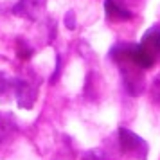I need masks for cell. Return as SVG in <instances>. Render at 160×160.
<instances>
[{
	"instance_id": "obj_11",
	"label": "cell",
	"mask_w": 160,
	"mask_h": 160,
	"mask_svg": "<svg viewBox=\"0 0 160 160\" xmlns=\"http://www.w3.org/2000/svg\"><path fill=\"white\" fill-rule=\"evenodd\" d=\"M81 160H106V155L101 149H90V151L83 153Z\"/></svg>"
},
{
	"instance_id": "obj_12",
	"label": "cell",
	"mask_w": 160,
	"mask_h": 160,
	"mask_svg": "<svg viewBox=\"0 0 160 160\" xmlns=\"http://www.w3.org/2000/svg\"><path fill=\"white\" fill-rule=\"evenodd\" d=\"M65 25H67V29H76V15H74V11H68L65 16Z\"/></svg>"
},
{
	"instance_id": "obj_9",
	"label": "cell",
	"mask_w": 160,
	"mask_h": 160,
	"mask_svg": "<svg viewBox=\"0 0 160 160\" xmlns=\"http://www.w3.org/2000/svg\"><path fill=\"white\" fill-rule=\"evenodd\" d=\"M16 54H18L20 59H29L31 56L34 54V51H32V47H29L23 40H18V42H16Z\"/></svg>"
},
{
	"instance_id": "obj_1",
	"label": "cell",
	"mask_w": 160,
	"mask_h": 160,
	"mask_svg": "<svg viewBox=\"0 0 160 160\" xmlns=\"http://www.w3.org/2000/svg\"><path fill=\"white\" fill-rule=\"evenodd\" d=\"M113 61H117L121 65V74H122V85L126 88V92L130 95H140L142 92L146 90V81H144V76L140 70L138 65H135L128 56L124 54H117V56H112Z\"/></svg>"
},
{
	"instance_id": "obj_4",
	"label": "cell",
	"mask_w": 160,
	"mask_h": 160,
	"mask_svg": "<svg viewBox=\"0 0 160 160\" xmlns=\"http://www.w3.org/2000/svg\"><path fill=\"white\" fill-rule=\"evenodd\" d=\"M15 97L16 104L23 110H31L36 101V88H32L29 81L22 78H15Z\"/></svg>"
},
{
	"instance_id": "obj_2",
	"label": "cell",
	"mask_w": 160,
	"mask_h": 160,
	"mask_svg": "<svg viewBox=\"0 0 160 160\" xmlns=\"http://www.w3.org/2000/svg\"><path fill=\"white\" fill-rule=\"evenodd\" d=\"M117 137H119V146H121V151L128 157H133L137 160H146L149 148L148 142L144 138H140L137 133L130 131L128 128H119L117 131Z\"/></svg>"
},
{
	"instance_id": "obj_5",
	"label": "cell",
	"mask_w": 160,
	"mask_h": 160,
	"mask_svg": "<svg viewBox=\"0 0 160 160\" xmlns=\"http://www.w3.org/2000/svg\"><path fill=\"white\" fill-rule=\"evenodd\" d=\"M16 121L11 112H0V144H8L16 135Z\"/></svg>"
},
{
	"instance_id": "obj_7",
	"label": "cell",
	"mask_w": 160,
	"mask_h": 160,
	"mask_svg": "<svg viewBox=\"0 0 160 160\" xmlns=\"http://www.w3.org/2000/svg\"><path fill=\"white\" fill-rule=\"evenodd\" d=\"M140 45H142L148 52H151L153 56H155V54H160V31L158 29H149L144 36H142Z\"/></svg>"
},
{
	"instance_id": "obj_6",
	"label": "cell",
	"mask_w": 160,
	"mask_h": 160,
	"mask_svg": "<svg viewBox=\"0 0 160 160\" xmlns=\"http://www.w3.org/2000/svg\"><path fill=\"white\" fill-rule=\"evenodd\" d=\"M104 11L108 15L110 20H117V22H124V20H130L131 13L128 9H124L119 2L115 0H104Z\"/></svg>"
},
{
	"instance_id": "obj_3",
	"label": "cell",
	"mask_w": 160,
	"mask_h": 160,
	"mask_svg": "<svg viewBox=\"0 0 160 160\" xmlns=\"http://www.w3.org/2000/svg\"><path fill=\"white\" fill-rule=\"evenodd\" d=\"M47 0H18L13 8V15L27 20H38L43 15Z\"/></svg>"
},
{
	"instance_id": "obj_10",
	"label": "cell",
	"mask_w": 160,
	"mask_h": 160,
	"mask_svg": "<svg viewBox=\"0 0 160 160\" xmlns=\"http://www.w3.org/2000/svg\"><path fill=\"white\" fill-rule=\"evenodd\" d=\"M149 95L155 102H160V74L155 76V79L151 81V87H149Z\"/></svg>"
},
{
	"instance_id": "obj_8",
	"label": "cell",
	"mask_w": 160,
	"mask_h": 160,
	"mask_svg": "<svg viewBox=\"0 0 160 160\" xmlns=\"http://www.w3.org/2000/svg\"><path fill=\"white\" fill-rule=\"evenodd\" d=\"M11 92H15V78H9L6 72H0V102L6 101Z\"/></svg>"
}]
</instances>
